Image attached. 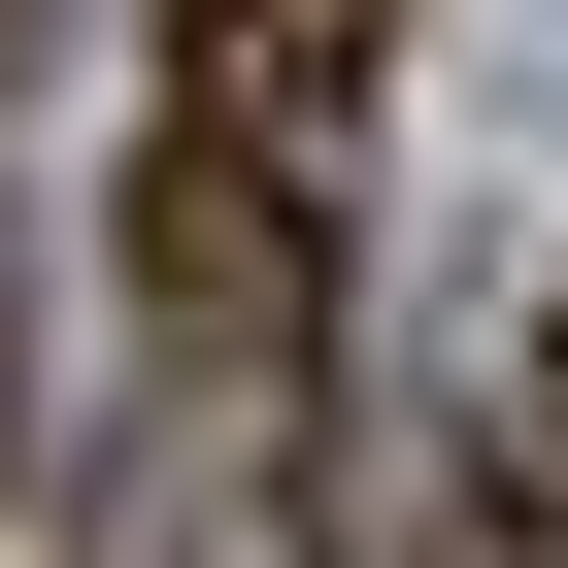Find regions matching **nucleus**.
<instances>
[{
  "label": "nucleus",
  "mask_w": 568,
  "mask_h": 568,
  "mask_svg": "<svg viewBox=\"0 0 568 568\" xmlns=\"http://www.w3.org/2000/svg\"><path fill=\"white\" fill-rule=\"evenodd\" d=\"M134 368L201 435H302L335 402V168H267V134H134Z\"/></svg>",
  "instance_id": "1"
},
{
  "label": "nucleus",
  "mask_w": 568,
  "mask_h": 568,
  "mask_svg": "<svg viewBox=\"0 0 568 568\" xmlns=\"http://www.w3.org/2000/svg\"><path fill=\"white\" fill-rule=\"evenodd\" d=\"M335 568H568V501L501 468V402H368L335 435Z\"/></svg>",
  "instance_id": "2"
},
{
  "label": "nucleus",
  "mask_w": 568,
  "mask_h": 568,
  "mask_svg": "<svg viewBox=\"0 0 568 568\" xmlns=\"http://www.w3.org/2000/svg\"><path fill=\"white\" fill-rule=\"evenodd\" d=\"M368 68H402V0H168V101L267 168H368Z\"/></svg>",
  "instance_id": "3"
},
{
  "label": "nucleus",
  "mask_w": 568,
  "mask_h": 568,
  "mask_svg": "<svg viewBox=\"0 0 568 568\" xmlns=\"http://www.w3.org/2000/svg\"><path fill=\"white\" fill-rule=\"evenodd\" d=\"M501 468L568 501V267H535V335H501Z\"/></svg>",
  "instance_id": "4"
},
{
  "label": "nucleus",
  "mask_w": 568,
  "mask_h": 568,
  "mask_svg": "<svg viewBox=\"0 0 568 568\" xmlns=\"http://www.w3.org/2000/svg\"><path fill=\"white\" fill-rule=\"evenodd\" d=\"M0 468H34V302H0Z\"/></svg>",
  "instance_id": "5"
},
{
  "label": "nucleus",
  "mask_w": 568,
  "mask_h": 568,
  "mask_svg": "<svg viewBox=\"0 0 568 568\" xmlns=\"http://www.w3.org/2000/svg\"><path fill=\"white\" fill-rule=\"evenodd\" d=\"M0 34H34V0H0Z\"/></svg>",
  "instance_id": "6"
}]
</instances>
